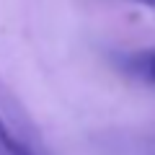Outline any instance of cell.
Listing matches in <instances>:
<instances>
[{"instance_id": "cell-3", "label": "cell", "mask_w": 155, "mask_h": 155, "mask_svg": "<svg viewBox=\"0 0 155 155\" xmlns=\"http://www.w3.org/2000/svg\"><path fill=\"white\" fill-rule=\"evenodd\" d=\"M5 134H8V127H5L3 122H0V137H5Z\"/></svg>"}, {"instance_id": "cell-2", "label": "cell", "mask_w": 155, "mask_h": 155, "mask_svg": "<svg viewBox=\"0 0 155 155\" xmlns=\"http://www.w3.org/2000/svg\"><path fill=\"white\" fill-rule=\"evenodd\" d=\"M129 3H137V5H142V8H147V11L155 13V0H129Z\"/></svg>"}, {"instance_id": "cell-1", "label": "cell", "mask_w": 155, "mask_h": 155, "mask_svg": "<svg viewBox=\"0 0 155 155\" xmlns=\"http://www.w3.org/2000/svg\"><path fill=\"white\" fill-rule=\"evenodd\" d=\"M119 70L127 75L145 80V83L155 85V47H145V49H132V52H122L116 57Z\"/></svg>"}]
</instances>
